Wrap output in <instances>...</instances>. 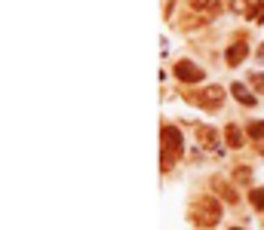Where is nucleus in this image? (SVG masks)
I'll return each mask as SVG.
<instances>
[{
	"label": "nucleus",
	"mask_w": 264,
	"mask_h": 230,
	"mask_svg": "<svg viewBox=\"0 0 264 230\" xmlns=\"http://www.w3.org/2000/svg\"><path fill=\"white\" fill-rule=\"evenodd\" d=\"M221 218V206H218V202H215V199H200L197 202V224H215V221H218Z\"/></svg>",
	"instance_id": "2"
},
{
	"label": "nucleus",
	"mask_w": 264,
	"mask_h": 230,
	"mask_svg": "<svg viewBox=\"0 0 264 230\" xmlns=\"http://www.w3.org/2000/svg\"><path fill=\"white\" fill-rule=\"evenodd\" d=\"M236 230H243V227H236Z\"/></svg>",
	"instance_id": "16"
},
{
	"label": "nucleus",
	"mask_w": 264,
	"mask_h": 230,
	"mask_svg": "<svg viewBox=\"0 0 264 230\" xmlns=\"http://www.w3.org/2000/svg\"><path fill=\"white\" fill-rule=\"evenodd\" d=\"M252 86H255V92H264V74H252Z\"/></svg>",
	"instance_id": "12"
},
{
	"label": "nucleus",
	"mask_w": 264,
	"mask_h": 230,
	"mask_svg": "<svg viewBox=\"0 0 264 230\" xmlns=\"http://www.w3.org/2000/svg\"><path fill=\"white\" fill-rule=\"evenodd\" d=\"M258 62H261V65H264V43H261V46H258Z\"/></svg>",
	"instance_id": "15"
},
{
	"label": "nucleus",
	"mask_w": 264,
	"mask_h": 230,
	"mask_svg": "<svg viewBox=\"0 0 264 230\" xmlns=\"http://www.w3.org/2000/svg\"><path fill=\"white\" fill-rule=\"evenodd\" d=\"M246 56H249V46H246V43H233V46L227 49V53H224L227 65H239V62H243Z\"/></svg>",
	"instance_id": "6"
},
{
	"label": "nucleus",
	"mask_w": 264,
	"mask_h": 230,
	"mask_svg": "<svg viewBox=\"0 0 264 230\" xmlns=\"http://www.w3.org/2000/svg\"><path fill=\"white\" fill-rule=\"evenodd\" d=\"M197 135L203 138V144H215V129H206V126H200Z\"/></svg>",
	"instance_id": "10"
},
{
	"label": "nucleus",
	"mask_w": 264,
	"mask_h": 230,
	"mask_svg": "<svg viewBox=\"0 0 264 230\" xmlns=\"http://www.w3.org/2000/svg\"><path fill=\"white\" fill-rule=\"evenodd\" d=\"M230 92H233V98L239 101V105H246V108L258 105V95H252V92H249V89H246L243 83H233V89H230Z\"/></svg>",
	"instance_id": "5"
},
{
	"label": "nucleus",
	"mask_w": 264,
	"mask_h": 230,
	"mask_svg": "<svg viewBox=\"0 0 264 230\" xmlns=\"http://www.w3.org/2000/svg\"><path fill=\"white\" fill-rule=\"evenodd\" d=\"M233 181H239V184H249V181H252V169H249V166H239V169L233 172Z\"/></svg>",
	"instance_id": "8"
},
{
	"label": "nucleus",
	"mask_w": 264,
	"mask_h": 230,
	"mask_svg": "<svg viewBox=\"0 0 264 230\" xmlns=\"http://www.w3.org/2000/svg\"><path fill=\"white\" fill-rule=\"evenodd\" d=\"M163 153H160V166L163 169H169L175 160H178V153L184 150V141H181V132L175 129V126H166L163 129Z\"/></svg>",
	"instance_id": "1"
},
{
	"label": "nucleus",
	"mask_w": 264,
	"mask_h": 230,
	"mask_svg": "<svg viewBox=\"0 0 264 230\" xmlns=\"http://www.w3.org/2000/svg\"><path fill=\"white\" fill-rule=\"evenodd\" d=\"M224 138H227L230 147H243V132H239L236 126H227V129H224Z\"/></svg>",
	"instance_id": "7"
},
{
	"label": "nucleus",
	"mask_w": 264,
	"mask_h": 230,
	"mask_svg": "<svg viewBox=\"0 0 264 230\" xmlns=\"http://www.w3.org/2000/svg\"><path fill=\"white\" fill-rule=\"evenodd\" d=\"M175 77H178L181 83H200L203 77H206V71L197 68L194 62H178V65H175Z\"/></svg>",
	"instance_id": "3"
},
{
	"label": "nucleus",
	"mask_w": 264,
	"mask_h": 230,
	"mask_svg": "<svg viewBox=\"0 0 264 230\" xmlns=\"http://www.w3.org/2000/svg\"><path fill=\"white\" fill-rule=\"evenodd\" d=\"M249 135H252V138H264V123H261V120H252V123H249Z\"/></svg>",
	"instance_id": "9"
},
{
	"label": "nucleus",
	"mask_w": 264,
	"mask_h": 230,
	"mask_svg": "<svg viewBox=\"0 0 264 230\" xmlns=\"http://www.w3.org/2000/svg\"><path fill=\"white\" fill-rule=\"evenodd\" d=\"M249 199H252V206H255V209H264V190H252Z\"/></svg>",
	"instance_id": "11"
},
{
	"label": "nucleus",
	"mask_w": 264,
	"mask_h": 230,
	"mask_svg": "<svg viewBox=\"0 0 264 230\" xmlns=\"http://www.w3.org/2000/svg\"><path fill=\"white\" fill-rule=\"evenodd\" d=\"M190 101H197L200 108H218L224 101V92L218 86H212V89H203V95H190Z\"/></svg>",
	"instance_id": "4"
},
{
	"label": "nucleus",
	"mask_w": 264,
	"mask_h": 230,
	"mask_svg": "<svg viewBox=\"0 0 264 230\" xmlns=\"http://www.w3.org/2000/svg\"><path fill=\"white\" fill-rule=\"evenodd\" d=\"M233 10L236 13H246L249 10V0H233Z\"/></svg>",
	"instance_id": "14"
},
{
	"label": "nucleus",
	"mask_w": 264,
	"mask_h": 230,
	"mask_svg": "<svg viewBox=\"0 0 264 230\" xmlns=\"http://www.w3.org/2000/svg\"><path fill=\"white\" fill-rule=\"evenodd\" d=\"M215 4V0H190V7H194V10H209Z\"/></svg>",
	"instance_id": "13"
}]
</instances>
